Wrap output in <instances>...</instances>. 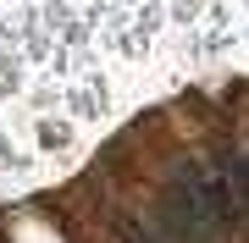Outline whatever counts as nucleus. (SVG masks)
<instances>
[{
  "mask_svg": "<svg viewBox=\"0 0 249 243\" xmlns=\"http://www.w3.org/2000/svg\"><path fill=\"white\" fill-rule=\"evenodd\" d=\"M227 188H232V199L249 210V161H244V166H232V182H227Z\"/></svg>",
  "mask_w": 249,
  "mask_h": 243,
  "instance_id": "1",
  "label": "nucleus"
}]
</instances>
